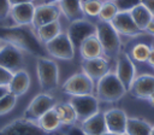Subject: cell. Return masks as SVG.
Instances as JSON below:
<instances>
[{
  "label": "cell",
  "mask_w": 154,
  "mask_h": 135,
  "mask_svg": "<svg viewBox=\"0 0 154 135\" xmlns=\"http://www.w3.org/2000/svg\"><path fill=\"white\" fill-rule=\"evenodd\" d=\"M0 40L11 43L20 51L28 52L37 58L46 57L45 45L38 40L32 25H10L0 27Z\"/></svg>",
  "instance_id": "1"
},
{
  "label": "cell",
  "mask_w": 154,
  "mask_h": 135,
  "mask_svg": "<svg viewBox=\"0 0 154 135\" xmlns=\"http://www.w3.org/2000/svg\"><path fill=\"white\" fill-rule=\"evenodd\" d=\"M96 98L101 101L106 102H114L120 100L125 94L126 89L116 75V72H107L102 76L96 83Z\"/></svg>",
  "instance_id": "2"
},
{
  "label": "cell",
  "mask_w": 154,
  "mask_h": 135,
  "mask_svg": "<svg viewBox=\"0 0 154 135\" xmlns=\"http://www.w3.org/2000/svg\"><path fill=\"white\" fill-rule=\"evenodd\" d=\"M96 36L101 43L102 52L107 58H114L120 52V37L111 22L99 20L96 23Z\"/></svg>",
  "instance_id": "3"
},
{
  "label": "cell",
  "mask_w": 154,
  "mask_h": 135,
  "mask_svg": "<svg viewBox=\"0 0 154 135\" xmlns=\"http://www.w3.org/2000/svg\"><path fill=\"white\" fill-rule=\"evenodd\" d=\"M36 74L41 89L47 93L55 89L59 84V68L54 60L40 57L36 60Z\"/></svg>",
  "instance_id": "4"
},
{
  "label": "cell",
  "mask_w": 154,
  "mask_h": 135,
  "mask_svg": "<svg viewBox=\"0 0 154 135\" xmlns=\"http://www.w3.org/2000/svg\"><path fill=\"white\" fill-rule=\"evenodd\" d=\"M45 48L47 51V54L57 59L72 60L75 57V46L71 42L69 35L63 31L53 40L45 43Z\"/></svg>",
  "instance_id": "5"
},
{
  "label": "cell",
  "mask_w": 154,
  "mask_h": 135,
  "mask_svg": "<svg viewBox=\"0 0 154 135\" xmlns=\"http://www.w3.org/2000/svg\"><path fill=\"white\" fill-rule=\"evenodd\" d=\"M54 98L48 94V93H40L32 98V100L29 102L26 108L23 112V118L31 121V122H37L47 111L54 107L55 105Z\"/></svg>",
  "instance_id": "6"
},
{
  "label": "cell",
  "mask_w": 154,
  "mask_h": 135,
  "mask_svg": "<svg viewBox=\"0 0 154 135\" xmlns=\"http://www.w3.org/2000/svg\"><path fill=\"white\" fill-rule=\"evenodd\" d=\"M94 89H95L94 81L89 76H87L83 71L70 76L61 86V90L71 96L93 94Z\"/></svg>",
  "instance_id": "7"
},
{
  "label": "cell",
  "mask_w": 154,
  "mask_h": 135,
  "mask_svg": "<svg viewBox=\"0 0 154 135\" xmlns=\"http://www.w3.org/2000/svg\"><path fill=\"white\" fill-rule=\"evenodd\" d=\"M0 66L11 71L12 74L25 68L23 51L11 43L4 42L0 48Z\"/></svg>",
  "instance_id": "8"
},
{
  "label": "cell",
  "mask_w": 154,
  "mask_h": 135,
  "mask_svg": "<svg viewBox=\"0 0 154 135\" xmlns=\"http://www.w3.org/2000/svg\"><path fill=\"white\" fill-rule=\"evenodd\" d=\"M69 102L73 106L77 115V122L79 123L99 112V99L93 94L71 96Z\"/></svg>",
  "instance_id": "9"
},
{
  "label": "cell",
  "mask_w": 154,
  "mask_h": 135,
  "mask_svg": "<svg viewBox=\"0 0 154 135\" xmlns=\"http://www.w3.org/2000/svg\"><path fill=\"white\" fill-rule=\"evenodd\" d=\"M0 135H49L42 130L36 122L18 118L0 129Z\"/></svg>",
  "instance_id": "10"
},
{
  "label": "cell",
  "mask_w": 154,
  "mask_h": 135,
  "mask_svg": "<svg viewBox=\"0 0 154 135\" xmlns=\"http://www.w3.org/2000/svg\"><path fill=\"white\" fill-rule=\"evenodd\" d=\"M116 75L129 92V88L136 77V66L131 57L123 51H120L116 57Z\"/></svg>",
  "instance_id": "11"
},
{
  "label": "cell",
  "mask_w": 154,
  "mask_h": 135,
  "mask_svg": "<svg viewBox=\"0 0 154 135\" xmlns=\"http://www.w3.org/2000/svg\"><path fill=\"white\" fill-rule=\"evenodd\" d=\"M66 34L69 35L71 42L75 47H79L81 43L89 36L96 34V24L91 23L90 20L82 18L70 23Z\"/></svg>",
  "instance_id": "12"
},
{
  "label": "cell",
  "mask_w": 154,
  "mask_h": 135,
  "mask_svg": "<svg viewBox=\"0 0 154 135\" xmlns=\"http://www.w3.org/2000/svg\"><path fill=\"white\" fill-rule=\"evenodd\" d=\"M111 24L113 25V28L119 35L134 37V36L142 35L144 33L136 25V23L134 22L130 14V11H119L116 14V17L111 20Z\"/></svg>",
  "instance_id": "13"
},
{
  "label": "cell",
  "mask_w": 154,
  "mask_h": 135,
  "mask_svg": "<svg viewBox=\"0 0 154 135\" xmlns=\"http://www.w3.org/2000/svg\"><path fill=\"white\" fill-rule=\"evenodd\" d=\"M61 12L58 6V4H41L35 6V13H34V19H32V28L37 29L45 24H48L54 20H59Z\"/></svg>",
  "instance_id": "14"
},
{
  "label": "cell",
  "mask_w": 154,
  "mask_h": 135,
  "mask_svg": "<svg viewBox=\"0 0 154 135\" xmlns=\"http://www.w3.org/2000/svg\"><path fill=\"white\" fill-rule=\"evenodd\" d=\"M107 133L114 135H126L128 115L122 108H109L103 112Z\"/></svg>",
  "instance_id": "15"
},
{
  "label": "cell",
  "mask_w": 154,
  "mask_h": 135,
  "mask_svg": "<svg viewBox=\"0 0 154 135\" xmlns=\"http://www.w3.org/2000/svg\"><path fill=\"white\" fill-rule=\"evenodd\" d=\"M81 68L82 71L93 81H99L102 76L109 72V63L102 55L93 59H82Z\"/></svg>",
  "instance_id": "16"
},
{
  "label": "cell",
  "mask_w": 154,
  "mask_h": 135,
  "mask_svg": "<svg viewBox=\"0 0 154 135\" xmlns=\"http://www.w3.org/2000/svg\"><path fill=\"white\" fill-rule=\"evenodd\" d=\"M129 92L137 99L147 100L154 92V75L142 74L140 76H136L129 88Z\"/></svg>",
  "instance_id": "17"
},
{
  "label": "cell",
  "mask_w": 154,
  "mask_h": 135,
  "mask_svg": "<svg viewBox=\"0 0 154 135\" xmlns=\"http://www.w3.org/2000/svg\"><path fill=\"white\" fill-rule=\"evenodd\" d=\"M35 13V5L32 2H25L11 6L10 16L17 25H31Z\"/></svg>",
  "instance_id": "18"
},
{
  "label": "cell",
  "mask_w": 154,
  "mask_h": 135,
  "mask_svg": "<svg viewBox=\"0 0 154 135\" xmlns=\"http://www.w3.org/2000/svg\"><path fill=\"white\" fill-rule=\"evenodd\" d=\"M30 87V75L25 69L19 70L12 75V78L7 86L8 93L13 94L14 96H20L28 92Z\"/></svg>",
  "instance_id": "19"
},
{
  "label": "cell",
  "mask_w": 154,
  "mask_h": 135,
  "mask_svg": "<svg viewBox=\"0 0 154 135\" xmlns=\"http://www.w3.org/2000/svg\"><path fill=\"white\" fill-rule=\"evenodd\" d=\"M85 135H102L107 133L103 112H96L94 116L83 121L79 125Z\"/></svg>",
  "instance_id": "20"
},
{
  "label": "cell",
  "mask_w": 154,
  "mask_h": 135,
  "mask_svg": "<svg viewBox=\"0 0 154 135\" xmlns=\"http://www.w3.org/2000/svg\"><path fill=\"white\" fill-rule=\"evenodd\" d=\"M57 4L60 8V12L70 22L82 19L85 16L81 0H59Z\"/></svg>",
  "instance_id": "21"
},
{
  "label": "cell",
  "mask_w": 154,
  "mask_h": 135,
  "mask_svg": "<svg viewBox=\"0 0 154 135\" xmlns=\"http://www.w3.org/2000/svg\"><path fill=\"white\" fill-rule=\"evenodd\" d=\"M78 49H79V54H81L82 59H93V58L101 57L103 54L101 43H100L96 34L87 37L81 43Z\"/></svg>",
  "instance_id": "22"
},
{
  "label": "cell",
  "mask_w": 154,
  "mask_h": 135,
  "mask_svg": "<svg viewBox=\"0 0 154 135\" xmlns=\"http://www.w3.org/2000/svg\"><path fill=\"white\" fill-rule=\"evenodd\" d=\"M153 125L140 117H128L126 135H150Z\"/></svg>",
  "instance_id": "23"
},
{
  "label": "cell",
  "mask_w": 154,
  "mask_h": 135,
  "mask_svg": "<svg viewBox=\"0 0 154 135\" xmlns=\"http://www.w3.org/2000/svg\"><path fill=\"white\" fill-rule=\"evenodd\" d=\"M54 110L60 119L61 125H71L77 122V115L70 102H57Z\"/></svg>",
  "instance_id": "24"
},
{
  "label": "cell",
  "mask_w": 154,
  "mask_h": 135,
  "mask_svg": "<svg viewBox=\"0 0 154 135\" xmlns=\"http://www.w3.org/2000/svg\"><path fill=\"white\" fill-rule=\"evenodd\" d=\"M35 31H36L38 40L45 45L61 33V25H60L59 20H54V22H51L48 24H45V25L35 29Z\"/></svg>",
  "instance_id": "25"
},
{
  "label": "cell",
  "mask_w": 154,
  "mask_h": 135,
  "mask_svg": "<svg viewBox=\"0 0 154 135\" xmlns=\"http://www.w3.org/2000/svg\"><path fill=\"white\" fill-rule=\"evenodd\" d=\"M36 123L38 124V127H40L42 130H45V131L48 133V134H51V133L58 130V129L61 127L60 119H59V117H58V115H57L54 107L51 108L49 111H47Z\"/></svg>",
  "instance_id": "26"
},
{
  "label": "cell",
  "mask_w": 154,
  "mask_h": 135,
  "mask_svg": "<svg viewBox=\"0 0 154 135\" xmlns=\"http://www.w3.org/2000/svg\"><path fill=\"white\" fill-rule=\"evenodd\" d=\"M130 14L134 19V22L136 23V25L146 33V29L148 27V24L152 22L153 19V16L150 14V12L142 5V4H138L137 6H135L132 10H130Z\"/></svg>",
  "instance_id": "27"
},
{
  "label": "cell",
  "mask_w": 154,
  "mask_h": 135,
  "mask_svg": "<svg viewBox=\"0 0 154 135\" xmlns=\"http://www.w3.org/2000/svg\"><path fill=\"white\" fill-rule=\"evenodd\" d=\"M118 12H119V11H118V8H117L114 1L103 0L97 18H99V20H102V22H111V20L116 17V14H117Z\"/></svg>",
  "instance_id": "28"
},
{
  "label": "cell",
  "mask_w": 154,
  "mask_h": 135,
  "mask_svg": "<svg viewBox=\"0 0 154 135\" xmlns=\"http://www.w3.org/2000/svg\"><path fill=\"white\" fill-rule=\"evenodd\" d=\"M150 52V46L143 42H138L131 48V59L138 63H147Z\"/></svg>",
  "instance_id": "29"
},
{
  "label": "cell",
  "mask_w": 154,
  "mask_h": 135,
  "mask_svg": "<svg viewBox=\"0 0 154 135\" xmlns=\"http://www.w3.org/2000/svg\"><path fill=\"white\" fill-rule=\"evenodd\" d=\"M17 104V96L11 93H7L2 98H0V116H4L12 111Z\"/></svg>",
  "instance_id": "30"
},
{
  "label": "cell",
  "mask_w": 154,
  "mask_h": 135,
  "mask_svg": "<svg viewBox=\"0 0 154 135\" xmlns=\"http://www.w3.org/2000/svg\"><path fill=\"white\" fill-rule=\"evenodd\" d=\"M102 2H103V0H89L87 2H83L82 7H83L84 14L89 16V17H97L100 13Z\"/></svg>",
  "instance_id": "31"
},
{
  "label": "cell",
  "mask_w": 154,
  "mask_h": 135,
  "mask_svg": "<svg viewBox=\"0 0 154 135\" xmlns=\"http://www.w3.org/2000/svg\"><path fill=\"white\" fill-rule=\"evenodd\" d=\"M114 4L118 11H130L135 6L141 4V0H114Z\"/></svg>",
  "instance_id": "32"
},
{
  "label": "cell",
  "mask_w": 154,
  "mask_h": 135,
  "mask_svg": "<svg viewBox=\"0 0 154 135\" xmlns=\"http://www.w3.org/2000/svg\"><path fill=\"white\" fill-rule=\"evenodd\" d=\"M10 10L11 5L8 0H0V20H4L10 16Z\"/></svg>",
  "instance_id": "33"
},
{
  "label": "cell",
  "mask_w": 154,
  "mask_h": 135,
  "mask_svg": "<svg viewBox=\"0 0 154 135\" xmlns=\"http://www.w3.org/2000/svg\"><path fill=\"white\" fill-rule=\"evenodd\" d=\"M12 72L6 70L5 68L0 66V86H8L11 78H12Z\"/></svg>",
  "instance_id": "34"
},
{
  "label": "cell",
  "mask_w": 154,
  "mask_h": 135,
  "mask_svg": "<svg viewBox=\"0 0 154 135\" xmlns=\"http://www.w3.org/2000/svg\"><path fill=\"white\" fill-rule=\"evenodd\" d=\"M61 127H65L66 130L64 131V135H85L84 131L82 130L81 127H76L75 124H71V125H61Z\"/></svg>",
  "instance_id": "35"
},
{
  "label": "cell",
  "mask_w": 154,
  "mask_h": 135,
  "mask_svg": "<svg viewBox=\"0 0 154 135\" xmlns=\"http://www.w3.org/2000/svg\"><path fill=\"white\" fill-rule=\"evenodd\" d=\"M141 4L150 12V14L154 18V0H141Z\"/></svg>",
  "instance_id": "36"
},
{
  "label": "cell",
  "mask_w": 154,
  "mask_h": 135,
  "mask_svg": "<svg viewBox=\"0 0 154 135\" xmlns=\"http://www.w3.org/2000/svg\"><path fill=\"white\" fill-rule=\"evenodd\" d=\"M147 63L154 69V46H150V52H149V55H148V60Z\"/></svg>",
  "instance_id": "37"
},
{
  "label": "cell",
  "mask_w": 154,
  "mask_h": 135,
  "mask_svg": "<svg viewBox=\"0 0 154 135\" xmlns=\"http://www.w3.org/2000/svg\"><path fill=\"white\" fill-rule=\"evenodd\" d=\"M11 6L19 5V4H25V2H32V0H8Z\"/></svg>",
  "instance_id": "38"
},
{
  "label": "cell",
  "mask_w": 154,
  "mask_h": 135,
  "mask_svg": "<svg viewBox=\"0 0 154 135\" xmlns=\"http://www.w3.org/2000/svg\"><path fill=\"white\" fill-rule=\"evenodd\" d=\"M146 33H148V34H150V35L154 36V18H153L152 22L148 24V27H147V29H146Z\"/></svg>",
  "instance_id": "39"
},
{
  "label": "cell",
  "mask_w": 154,
  "mask_h": 135,
  "mask_svg": "<svg viewBox=\"0 0 154 135\" xmlns=\"http://www.w3.org/2000/svg\"><path fill=\"white\" fill-rule=\"evenodd\" d=\"M7 93H8L7 86H0V98H2L4 95H6Z\"/></svg>",
  "instance_id": "40"
},
{
  "label": "cell",
  "mask_w": 154,
  "mask_h": 135,
  "mask_svg": "<svg viewBox=\"0 0 154 135\" xmlns=\"http://www.w3.org/2000/svg\"><path fill=\"white\" fill-rule=\"evenodd\" d=\"M147 100L149 101V104H150L152 106H154V92H153V93H152V94L149 95V98H148Z\"/></svg>",
  "instance_id": "41"
},
{
  "label": "cell",
  "mask_w": 154,
  "mask_h": 135,
  "mask_svg": "<svg viewBox=\"0 0 154 135\" xmlns=\"http://www.w3.org/2000/svg\"><path fill=\"white\" fill-rule=\"evenodd\" d=\"M59 0H43V2H46V4H55Z\"/></svg>",
  "instance_id": "42"
},
{
  "label": "cell",
  "mask_w": 154,
  "mask_h": 135,
  "mask_svg": "<svg viewBox=\"0 0 154 135\" xmlns=\"http://www.w3.org/2000/svg\"><path fill=\"white\" fill-rule=\"evenodd\" d=\"M150 135H154V125H153V128H152V131H150Z\"/></svg>",
  "instance_id": "43"
},
{
  "label": "cell",
  "mask_w": 154,
  "mask_h": 135,
  "mask_svg": "<svg viewBox=\"0 0 154 135\" xmlns=\"http://www.w3.org/2000/svg\"><path fill=\"white\" fill-rule=\"evenodd\" d=\"M87 1H89V0H81V2L83 4V2H87Z\"/></svg>",
  "instance_id": "44"
},
{
  "label": "cell",
  "mask_w": 154,
  "mask_h": 135,
  "mask_svg": "<svg viewBox=\"0 0 154 135\" xmlns=\"http://www.w3.org/2000/svg\"><path fill=\"white\" fill-rule=\"evenodd\" d=\"M102 135H114V134H109V133H106V134H102Z\"/></svg>",
  "instance_id": "45"
},
{
  "label": "cell",
  "mask_w": 154,
  "mask_h": 135,
  "mask_svg": "<svg viewBox=\"0 0 154 135\" xmlns=\"http://www.w3.org/2000/svg\"><path fill=\"white\" fill-rule=\"evenodd\" d=\"M2 45H4V42H2L1 40H0V48H1V46H2Z\"/></svg>",
  "instance_id": "46"
},
{
  "label": "cell",
  "mask_w": 154,
  "mask_h": 135,
  "mask_svg": "<svg viewBox=\"0 0 154 135\" xmlns=\"http://www.w3.org/2000/svg\"><path fill=\"white\" fill-rule=\"evenodd\" d=\"M111 1H114V0H111Z\"/></svg>",
  "instance_id": "47"
},
{
  "label": "cell",
  "mask_w": 154,
  "mask_h": 135,
  "mask_svg": "<svg viewBox=\"0 0 154 135\" xmlns=\"http://www.w3.org/2000/svg\"><path fill=\"white\" fill-rule=\"evenodd\" d=\"M60 135H64V134H60Z\"/></svg>",
  "instance_id": "48"
},
{
  "label": "cell",
  "mask_w": 154,
  "mask_h": 135,
  "mask_svg": "<svg viewBox=\"0 0 154 135\" xmlns=\"http://www.w3.org/2000/svg\"><path fill=\"white\" fill-rule=\"evenodd\" d=\"M49 135H51V134H49Z\"/></svg>",
  "instance_id": "49"
}]
</instances>
